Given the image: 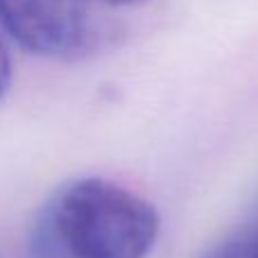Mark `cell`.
I'll list each match as a JSON object with an SVG mask.
<instances>
[{"instance_id": "6da1fadb", "label": "cell", "mask_w": 258, "mask_h": 258, "mask_svg": "<svg viewBox=\"0 0 258 258\" xmlns=\"http://www.w3.org/2000/svg\"><path fill=\"white\" fill-rule=\"evenodd\" d=\"M161 231L156 209L104 177L59 188L30 229V258H147Z\"/></svg>"}, {"instance_id": "7a4b0ae2", "label": "cell", "mask_w": 258, "mask_h": 258, "mask_svg": "<svg viewBox=\"0 0 258 258\" xmlns=\"http://www.w3.org/2000/svg\"><path fill=\"white\" fill-rule=\"evenodd\" d=\"M0 25L30 54L80 59L95 45L82 0H0Z\"/></svg>"}, {"instance_id": "3957f363", "label": "cell", "mask_w": 258, "mask_h": 258, "mask_svg": "<svg viewBox=\"0 0 258 258\" xmlns=\"http://www.w3.org/2000/svg\"><path fill=\"white\" fill-rule=\"evenodd\" d=\"M204 258H258L256 242H227L209 251Z\"/></svg>"}, {"instance_id": "277c9868", "label": "cell", "mask_w": 258, "mask_h": 258, "mask_svg": "<svg viewBox=\"0 0 258 258\" xmlns=\"http://www.w3.org/2000/svg\"><path fill=\"white\" fill-rule=\"evenodd\" d=\"M9 86H12V59H9L7 45L0 39V100L7 95Z\"/></svg>"}, {"instance_id": "5b68a950", "label": "cell", "mask_w": 258, "mask_h": 258, "mask_svg": "<svg viewBox=\"0 0 258 258\" xmlns=\"http://www.w3.org/2000/svg\"><path fill=\"white\" fill-rule=\"evenodd\" d=\"M91 3H102V5H111V7H125V5L145 3V0H91Z\"/></svg>"}, {"instance_id": "8992f818", "label": "cell", "mask_w": 258, "mask_h": 258, "mask_svg": "<svg viewBox=\"0 0 258 258\" xmlns=\"http://www.w3.org/2000/svg\"><path fill=\"white\" fill-rule=\"evenodd\" d=\"M256 249H258V242H256Z\"/></svg>"}]
</instances>
